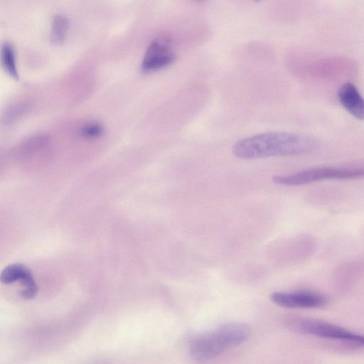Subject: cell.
Instances as JSON below:
<instances>
[{
	"instance_id": "obj_1",
	"label": "cell",
	"mask_w": 364,
	"mask_h": 364,
	"mask_svg": "<svg viewBox=\"0 0 364 364\" xmlns=\"http://www.w3.org/2000/svg\"><path fill=\"white\" fill-rule=\"evenodd\" d=\"M315 144L310 138L285 132H270L237 141L232 154L245 160L268 157L294 156L311 151Z\"/></svg>"
},
{
	"instance_id": "obj_2",
	"label": "cell",
	"mask_w": 364,
	"mask_h": 364,
	"mask_svg": "<svg viewBox=\"0 0 364 364\" xmlns=\"http://www.w3.org/2000/svg\"><path fill=\"white\" fill-rule=\"evenodd\" d=\"M250 333L251 328L246 323H225L193 338L189 343L188 353L196 360H210L240 345L250 337Z\"/></svg>"
},
{
	"instance_id": "obj_3",
	"label": "cell",
	"mask_w": 364,
	"mask_h": 364,
	"mask_svg": "<svg viewBox=\"0 0 364 364\" xmlns=\"http://www.w3.org/2000/svg\"><path fill=\"white\" fill-rule=\"evenodd\" d=\"M364 176V168H314L286 176H274V183L296 186L325 179H348Z\"/></svg>"
},
{
	"instance_id": "obj_4",
	"label": "cell",
	"mask_w": 364,
	"mask_h": 364,
	"mask_svg": "<svg viewBox=\"0 0 364 364\" xmlns=\"http://www.w3.org/2000/svg\"><path fill=\"white\" fill-rule=\"evenodd\" d=\"M287 325L304 333L340 340L364 346V336L326 321L314 319H293L289 321Z\"/></svg>"
},
{
	"instance_id": "obj_5",
	"label": "cell",
	"mask_w": 364,
	"mask_h": 364,
	"mask_svg": "<svg viewBox=\"0 0 364 364\" xmlns=\"http://www.w3.org/2000/svg\"><path fill=\"white\" fill-rule=\"evenodd\" d=\"M176 59L170 40L165 36L151 41L148 46L141 64V70L150 73L171 65Z\"/></svg>"
},
{
	"instance_id": "obj_6",
	"label": "cell",
	"mask_w": 364,
	"mask_h": 364,
	"mask_svg": "<svg viewBox=\"0 0 364 364\" xmlns=\"http://www.w3.org/2000/svg\"><path fill=\"white\" fill-rule=\"evenodd\" d=\"M270 299L277 305L286 308H318L328 303L325 295L309 291H276L270 295Z\"/></svg>"
},
{
	"instance_id": "obj_7",
	"label": "cell",
	"mask_w": 364,
	"mask_h": 364,
	"mask_svg": "<svg viewBox=\"0 0 364 364\" xmlns=\"http://www.w3.org/2000/svg\"><path fill=\"white\" fill-rule=\"evenodd\" d=\"M0 280L4 284L20 282L23 288L20 296L24 299H33L38 294V288L30 269L22 264L6 266L1 272Z\"/></svg>"
},
{
	"instance_id": "obj_8",
	"label": "cell",
	"mask_w": 364,
	"mask_h": 364,
	"mask_svg": "<svg viewBox=\"0 0 364 364\" xmlns=\"http://www.w3.org/2000/svg\"><path fill=\"white\" fill-rule=\"evenodd\" d=\"M338 96L342 106L351 115L364 120V98L351 82H346L338 90Z\"/></svg>"
},
{
	"instance_id": "obj_9",
	"label": "cell",
	"mask_w": 364,
	"mask_h": 364,
	"mask_svg": "<svg viewBox=\"0 0 364 364\" xmlns=\"http://www.w3.org/2000/svg\"><path fill=\"white\" fill-rule=\"evenodd\" d=\"M68 20L63 15L54 17L52 23L50 41L53 43L60 45L65 40L68 29Z\"/></svg>"
},
{
	"instance_id": "obj_10",
	"label": "cell",
	"mask_w": 364,
	"mask_h": 364,
	"mask_svg": "<svg viewBox=\"0 0 364 364\" xmlns=\"http://www.w3.org/2000/svg\"><path fill=\"white\" fill-rule=\"evenodd\" d=\"M1 63L5 70L13 78L18 80V73L16 68L15 55L13 47L8 43H5L1 47Z\"/></svg>"
},
{
	"instance_id": "obj_11",
	"label": "cell",
	"mask_w": 364,
	"mask_h": 364,
	"mask_svg": "<svg viewBox=\"0 0 364 364\" xmlns=\"http://www.w3.org/2000/svg\"><path fill=\"white\" fill-rule=\"evenodd\" d=\"M80 133L85 138H97L102 134L103 127L98 123H90L81 127Z\"/></svg>"
}]
</instances>
